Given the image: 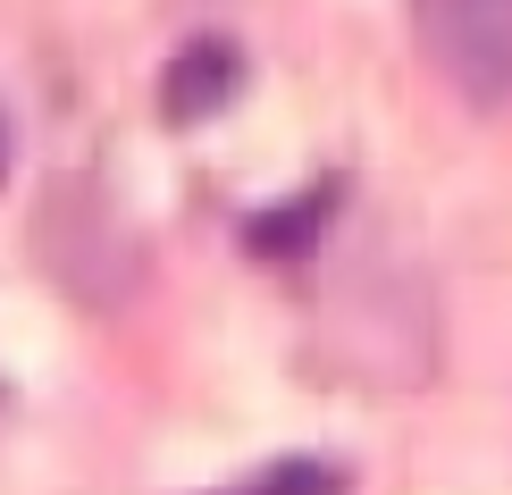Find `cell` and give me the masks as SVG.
Instances as JSON below:
<instances>
[{"mask_svg":"<svg viewBox=\"0 0 512 495\" xmlns=\"http://www.w3.org/2000/svg\"><path fill=\"white\" fill-rule=\"evenodd\" d=\"M412 34L471 110L512 101V0H412Z\"/></svg>","mask_w":512,"mask_h":495,"instance_id":"6da1fadb","label":"cell"},{"mask_svg":"<svg viewBox=\"0 0 512 495\" xmlns=\"http://www.w3.org/2000/svg\"><path fill=\"white\" fill-rule=\"evenodd\" d=\"M244 84V59H236V42H219V34H194L177 59H168V76H160V101H168V118L177 126H194L210 110H227V93Z\"/></svg>","mask_w":512,"mask_h":495,"instance_id":"7a4b0ae2","label":"cell"},{"mask_svg":"<svg viewBox=\"0 0 512 495\" xmlns=\"http://www.w3.org/2000/svg\"><path fill=\"white\" fill-rule=\"evenodd\" d=\"M328 210H336V185H311L294 210H261L244 235H252V252H261V261H286V252H311V235H319Z\"/></svg>","mask_w":512,"mask_h":495,"instance_id":"3957f363","label":"cell"},{"mask_svg":"<svg viewBox=\"0 0 512 495\" xmlns=\"http://www.w3.org/2000/svg\"><path fill=\"white\" fill-rule=\"evenodd\" d=\"M227 495H345V470H328V462H269V470H252V479L227 487Z\"/></svg>","mask_w":512,"mask_h":495,"instance_id":"277c9868","label":"cell"},{"mask_svg":"<svg viewBox=\"0 0 512 495\" xmlns=\"http://www.w3.org/2000/svg\"><path fill=\"white\" fill-rule=\"evenodd\" d=\"M9 168H17V118L0 110V185H9Z\"/></svg>","mask_w":512,"mask_h":495,"instance_id":"5b68a950","label":"cell"}]
</instances>
